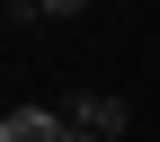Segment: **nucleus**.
<instances>
[{
	"mask_svg": "<svg viewBox=\"0 0 160 142\" xmlns=\"http://www.w3.org/2000/svg\"><path fill=\"white\" fill-rule=\"evenodd\" d=\"M62 125H80V133H98V142H125V125H133V107L116 89H89V98H71L62 107Z\"/></svg>",
	"mask_w": 160,
	"mask_h": 142,
	"instance_id": "obj_1",
	"label": "nucleus"
},
{
	"mask_svg": "<svg viewBox=\"0 0 160 142\" xmlns=\"http://www.w3.org/2000/svg\"><path fill=\"white\" fill-rule=\"evenodd\" d=\"M0 142H71V125H62V107H9Z\"/></svg>",
	"mask_w": 160,
	"mask_h": 142,
	"instance_id": "obj_2",
	"label": "nucleus"
},
{
	"mask_svg": "<svg viewBox=\"0 0 160 142\" xmlns=\"http://www.w3.org/2000/svg\"><path fill=\"white\" fill-rule=\"evenodd\" d=\"M80 9H89V0H45V18H80Z\"/></svg>",
	"mask_w": 160,
	"mask_h": 142,
	"instance_id": "obj_3",
	"label": "nucleus"
}]
</instances>
